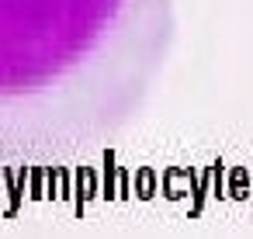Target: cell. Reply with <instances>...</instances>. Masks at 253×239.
<instances>
[{"label":"cell","instance_id":"1","mask_svg":"<svg viewBox=\"0 0 253 239\" xmlns=\"http://www.w3.org/2000/svg\"><path fill=\"white\" fill-rule=\"evenodd\" d=\"M173 0H0V201L108 159L173 49Z\"/></svg>","mask_w":253,"mask_h":239}]
</instances>
